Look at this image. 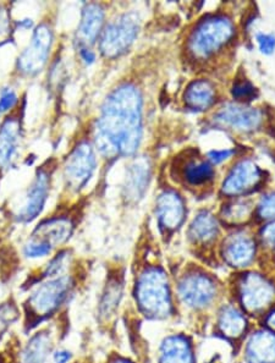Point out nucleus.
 Here are the masks:
<instances>
[{
	"label": "nucleus",
	"instance_id": "nucleus-1",
	"mask_svg": "<svg viewBox=\"0 0 275 363\" xmlns=\"http://www.w3.org/2000/svg\"><path fill=\"white\" fill-rule=\"evenodd\" d=\"M142 138V97L134 85H121L108 96L94 129V143L106 158L129 157Z\"/></svg>",
	"mask_w": 275,
	"mask_h": 363
},
{
	"label": "nucleus",
	"instance_id": "nucleus-2",
	"mask_svg": "<svg viewBox=\"0 0 275 363\" xmlns=\"http://www.w3.org/2000/svg\"><path fill=\"white\" fill-rule=\"evenodd\" d=\"M135 296L140 310L150 318H167L173 308L168 276L160 268L150 266L141 273Z\"/></svg>",
	"mask_w": 275,
	"mask_h": 363
},
{
	"label": "nucleus",
	"instance_id": "nucleus-3",
	"mask_svg": "<svg viewBox=\"0 0 275 363\" xmlns=\"http://www.w3.org/2000/svg\"><path fill=\"white\" fill-rule=\"evenodd\" d=\"M235 27L225 16H209L193 29L188 50L195 60H207L232 42Z\"/></svg>",
	"mask_w": 275,
	"mask_h": 363
},
{
	"label": "nucleus",
	"instance_id": "nucleus-4",
	"mask_svg": "<svg viewBox=\"0 0 275 363\" xmlns=\"http://www.w3.org/2000/svg\"><path fill=\"white\" fill-rule=\"evenodd\" d=\"M73 289L71 276L49 278L32 291L26 302V307L32 318H36L37 322L45 320L58 312L59 308L68 301Z\"/></svg>",
	"mask_w": 275,
	"mask_h": 363
},
{
	"label": "nucleus",
	"instance_id": "nucleus-5",
	"mask_svg": "<svg viewBox=\"0 0 275 363\" xmlns=\"http://www.w3.org/2000/svg\"><path fill=\"white\" fill-rule=\"evenodd\" d=\"M73 225L66 218H53L39 224L27 243L24 245V255L29 258L48 256L54 247L68 241L73 234Z\"/></svg>",
	"mask_w": 275,
	"mask_h": 363
},
{
	"label": "nucleus",
	"instance_id": "nucleus-6",
	"mask_svg": "<svg viewBox=\"0 0 275 363\" xmlns=\"http://www.w3.org/2000/svg\"><path fill=\"white\" fill-rule=\"evenodd\" d=\"M140 31V19L134 13L120 15L101 31L99 48L106 58H116L125 53L135 42Z\"/></svg>",
	"mask_w": 275,
	"mask_h": 363
},
{
	"label": "nucleus",
	"instance_id": "nucleus-7",
	"mask_svg": "<svg viewBox=\"0 0 275 363\" xmlns=\"http://www.w3.org/2000/svg\"><path fill=\"white\" fill-rule=\"evenodd\" d=\"M237 287L242 308L252 315L266 310L274 300V285L261 274H244L237 281Z\"/></svg>",
	"mask_w": 275,
	"mask_h": 363
},
{
	"label": "nucleus",
	"instance_id": "nucleus-8",
	"mask_svg": "<svg viewBox=\"0 0 275 363\" xmlns=\"http://www.w3.org/2000/svg\"><path fill=\"white\" fill-rule=\"evenodd\" d=\"M179 296L185 305L202 310L209 305L217 296V285L211 276L201 271H191L179 283Z\"/></svg>",
	"mask_w": 275,
	"mask_h": 363
},
{
	"label": "nucleus",
	"instance_id": "nucleus-9",
	"mask_svg": "<svg viewBox=\"0 0 275 363\" xmlns=\"http://www.w3.org/2000/svg\"><path fill=\"white\" fill-rule=\"evenodd\" d=\"M97 159L94 150L87 142H81L69 155L64 168V176L70 189H83L91 179L96 169Z\"/></svg>",
	"mask_w": 275,
	"mask_h": 363
},
{
	"label": "nucleus",
	"instance_id": "nucleus-10",
	"mask_svg": "<svg viewBox=\"0 0 275 363\" xmlns=\"http://www.w3.org/2000/svg\"><path fill=\"white\" fill-rule=\"evenodd\" d=\"M53 44V32L48 24H41L34 31L29 47L19 58V69L26 75L38 73L47 64L49 52Z\"/></svg>",
	"mask_w": 275,
	"mask_h": 363
},
{
	"label": "nucleus",
	"instance_id": "nucleus-11",
	"mask_svg": "<svg viewBox=\"0 0 275 363\" xmlns=\"http://www.w3.org/2000/svg\"><path fill=\"white\" fill-rule=\"evenodd\" d=\"M262 171L258 165L250 159L239 162L227 174L222 186V192L227 196H241L256 189L261 183Z\"/></svg>",
	"mask_w": 275,
	"mask_h": 363
},
{
	"label": "nucleus",
	"instance_id": "nucleus-12",
	"mask_svg": "<svg viewBox=\"0 0 275 363\" xmlns=\"http://www.w3.org/2000/svg\"><path fill=\"white\" fill-rule=\"evenodd\" d=\"M218 124L235 130L251 132L260 127L262 114L258 109L246 107L241 104H227L214 115Z\"/></svg>",
	"mask_w": 275,
	"mask_h": 363
},
{
	"label": "nucleus",
	"instance_id": "nucleus-13",
	"mask_svg": "<svg viewBox=\"0 0 275 363\" xmlns=\"http://www.w3.org/2000/svg\"><path fill=\"white\" fill-rule=\"evenodd\" d=\"M157 217L163 230L173 233L183 225L186 217L183 199L175 191H164L157 199Z\"/></svg>",
	"mask_w": 275,
	"mask_h": 363
},
{
	"label": "nucleus",
	"instance_id": "nucleus-14",
	"mask_svg": "<svg viewBox=\"0 0 275 363\" xmlns=\"http://www.w3.org/2000/svg\"><path fill=\"white\" fill-rule=\"evenodd\" d=\"M256 255V242L245 234H237L227 239L223 247V257L234 268H245L251 264Z\"/></svg>",
	"mask_w": 275,
	"mask_h": 363
},
{
	"label": "nucleus",
	"instance_id": "nucleus-15",
	"mask_svg": "<svg viewBox=\"0 0 275 363\" xmlns=\"http://www.w3.org/2000/svg\"><path fill=\"white\" fill-rule=\"evenodd\" d=\"M48 171L41 170L37 173V176L31 185L26 199L24 208L20 212L19 219L21 222H31L37 218L41 212L43 211L44 204L47 202L49 192Z\"/></svg>",
	"mask_w": 275,
	"mask_h": 363
},
{
	"label": "nucleus",
	"instance_id": "nucleus-16",
	"mask_svg": "<svg viewBox=\"0 0 275 363\" xmlns=\"http://www.w3.org/2000/svg\"><path fill=\"white\" fill-rule=\"evenodd\" d=\"M150 165L145 158L136 159L129 166L125 181V197L131 202L140 201L150 184Z\"/></svg>",
	"mask_w": 275,
	"mask_h": 363
},
{
	"label": "nucleus",
	"instance_id": "nucleus-17",
	"mask_svg": "<svg viewBox=\"0 0 275 363\" xmlns=\"http://www.w3.org/2000/svg\"><path fill=\"white\" fill-rule=\"evenodd\" d=\"M104 24V10L99 4H88L83 11L78 26V38L81 47H88L96 42Z\"/></svg>",
	"mask_w": 275,
	"mask_h": 363
},
{
	"label": "nucleus",
	"instance_id": "nucleus-18",
	"mask_svg": "<svg viewBox=\"0 0 275 363\" xmlns=\"http://www.w3.org/2000/svg\"><path fill=\"white\" fill-rule=\"evenodd\" d=\"M250 363H275V333L260 330L252 335L246 345Z\"/></svg>",
	"mask_w": 275,
	"mask_h": 363
},
{
	"label": "nucleus",
	"instance_id": "nucleus-19",
	"mask_svg": "<svg viewBox=\"0 0 275 363\" xmlns=\"http://www.w3.org/2000/svg\"><path fill=\"white\" fill-rule=\"evenodd\" d=\"M183 101L190 109L203 112L216 102V90L207 80H196L188 85Z\"/></svg>",
	"mask_w": 275,
	"mask_h": 363
},
{
	"label": "nucleus",
	"instance_id": "nucleus-20",
	"mask_svg": "<svg viewBox=\"0 0 275 363\" xmlns=\"http://www.w3.org/2000/svg\"><path fill=\"white\" fill-rule=\"evenodd\" d=\"M160 363H195L192 346L181 335L167 338L160 348Z\"/></svg>",
	"mask_w": 275,
	"mask_h": 363
},
{
	"label": "nucleus",
	"instance_id": "nucleus-21",
	"mask_svg": "<svg viewBox=\"0 0 275 363\" xmlns=\"http://www.w3.org/2000/svg\"><path fill=\"white\" fill-rule=\"evenodd\" d=\"M218 328L227 339H240L247 329L246 317L237 307L225 306L218 318Z\"/></svg>",
	"mask_w": 275,
	"mask_h": 363
},
{
	"label": "nucleus",
	"instance_id": "nucleus-22",
	"mask_svg": "<svg viewBox=\"0 0 275 363\" xmlns=\"http://www.w3.org/2000/svg\"><path fill=\"white\" fill-rule=\"evenodd\" d=\"M21 136L20 121L15 118H9L0 129V166L3 168L13 159L17 150Z\"/></svg>",
	"mask_w": 275,
	"mask_h": 363
},
{
	"label": "nucleus",
	"instance_id": "nucleus-23",
	"mask_svg": "<svg viewBox=\"0 0 275 363\" xmlns=\"http://www.w3.org/2000/svg\"><path fill=\"white\" fill-rule=\"evenodd\" d=\"M52 336L48 332H39L27 341L22 350V363H44L52 353Z\"/></svg>",
	"mask_w": 275,
	"mask_h": 363
},
{
	"label": "nucleus",
	"instance_id": "nucleus-24",
	"mask_svg": "<svg viewBox=\"0 0 275 363\" xmlns=\"http://www.w3.org/2000/svg\"><path fill=\"white\" fill-rule=\"evenodd\" d=\"M219 224L209 212H201L193 219L188 229V236L196 243H209L217 238Z\"/></svg>",
	"mask_w": 275,
	"mask_h": 363
},
{
	"label": "nucleus",
	"instance_id": "nucleus-25",
	"mask_svg": "<svg viewBox=\"0 0 275 363\" xmlns=\"http://www.w3.org/2000/svg\"><path fill=\"white\" fill-rule=\"evenodd\" d=\"M183 176L185 181L191 186H201L212 181L214 169L212 164L206 160H190L183 166Z\"/></svg>",
	"mask_w": 275,
	"mask_h": 363
},
{
	"label": "nucleus",
	"instance_id": "nucleus-26",
	"mask_svg": "<svg viewBox=\"0 0 275 363\" xmlns=\"http://www.w3.org/2000/svg\"><path fill=\"white\" fill-rule=\"evenodd\" d=\"M122 297V285L119 280H111L106 286V290L101 295V304H99V313L101 317L108 318L114 313L118 308Z\"/></svg>",
	"mask_w": 275,
	"mask_h": 363
},
{
	"label": "nucleus",
	"instance_id": "nucleus-27",
	"mask_svg": "<svg viewBox=\"0 0 275 363\" xmlns=\"http://www.w3.org/2000/svg\"><path fill=\"white\" fill-rule=\"evenodd\" d=\"M252 207L245 199H237L223 209V219L227 223L237 225L245 223L251 215Z\"/></svg>",
	"mask_w": 275,
	"mask_h": 363
},
{
	"label": "nucleus",
	"instance_id": "nucleus-28",
	"mask_svg": "<svg viewBox=\"0 0 275 363\" xmlns=\"http://www.w3.org/2000/svg\"><path fill=\"white\" fill-rule=\"evenodd\" d=\"M232 97L235 98V101L239 102H250L257 97V90L251 83H248L246 80L237 81L234 83L232 90Z\"/></svg>",
	"mask_w": 275,
	"mask_h": 363
},
{
	"label": "nucleus",
	"instance_id": "nucleus-29",
	"mask_svg": "<svg viewBox=\"0 0 275 363\" xmlns=\"http://www.w3.org/2000/svg\"><path fill=\"white\" fill-rule=\"evenodd\" d=\"M17 318H19V311L14 304L6 302L0 306V338Z\"/></svg>",
	"mask_w": 275,
	"mask_h": 363
},
{
	"label": "nucleus",
	"instance_id": "nucleus-30",
	"mask_svg": "<svg viewBox=\"0 0 275 363\" xmlns=\"http://www.w3.org/2000/svg\"><path fill=\"white\" fill-rule=\"evenodd\" d=\"M68 256V252H62L57 255V257H54L53 259L49 262L48 266H45L43 276L49 279V278H55V276H59V274H62L66 266Z\"/></svg>",
	"mask_w": 275,
	"mask_h": 363
},
{
	"label": "nucleus",
	"instance_id": "nucleus-31",
	"mask_svg": "<svg viewBox=\"0 0 275 363\" xmlns=\"http://www.w3.org/2000/svg\"><path fill=\"white\" fill-rule=\"evenodd\" d=\"M257 214L263 220L275 219V192L263 196L257 207Z\"/></svg>",
	"mask_w": 275,
	"mask_h": 363
},
{
	"label": "nucleus",
	"instance_id": "nucleus-32",
	"mask_svg": "<svg viewBox=\"0 0 275 363\" xmlns=\"http://www.w3.org/2000/svg\"><path fill=\"white\" fill-rule=\"evenodd\" d=\"M257 43L262 53L271 55L275 50V36L268 34H257Z\"/></svg>",
	"mask_w": 275,
	"mask_h": 363
},
{
	"label": "nucleus",
	"instance_id": "nucleus-33",
	"mask_svg": "<svg viewBox=\"0 0 275 363\" xmlns=\"http://www.w3.org/2000/svg\"><path fill=\"white\" fill-rule=\"evenodd\" d=\"M17 102V97L11 90H4L0 96V112H8L11 108H14Z\"/></svg>",
	"mask_w": 275,
	"mask_h": 363
},
{
	"label": "nucleus",
	"instance_id": "nucleus-34",
	"mask_svg": "<svg viewBox=\"0 0 275 363\" xmlns=\"http://www.w3.org/2000/svg\"><path fill=\"white\" fill-rule=\"evenodd\" d=\"M261 238L266 246L275 248V220L262 229Z\"/></svg>",
	"mask_w": 275,
	"mask_h": 363
},
{
	"label": "nucleus",
	"instance_id": "nucleus-35",
	"mask_svg": "<svg viewBox=\"0 0 275 363\" xmlns=\"http://www.w3.org/2000/svg\"><path fill=\"white\" fill-rule=\"evenodd\" d=\"M232 153V150H211L207 155L208 160L211 164H220L224 160L229 159Z\"/></svg>",
	"mask_w": 275,
	"mask_h": 363
},
{
	"label": "nucleus",
	"instance_id": "nucleus-36",
	"mask_svg": "<svg viewBox=\"0 0 275 363\" xmlns=\"http://www.w3.org/2000/svg\"><path fill=\"white\" fill-rule=\"evenodd\" d=\"M10 19L6 10L0 9V38L9 34Z\"/></svg>",
	"mask_w": 275,
	"mask_h": 363
},
{
	"label": "nucleus",
	"instance_id": "nucleus-37",
	"mask_svg": "<svg viewBox=\"0 0 275 363\" xmlns=\"http://www.w3.org/2000/svg\"><path fill=\"white\" fill-rule=\"evenodd\" d=\"M73 359V354L68 350H58L53 355L54 363H69Z\"/></svg>",
	"mask_w": 275,
	"mask_h": 363
},
{
	"label": "nucleus",
	"instance_id": "nucleus-38",
	"mask_svg": "<svg viewBox=\"0 0 275 363\" xmlns=\"http://www.w3.org/2000/svg\"><path fill=\"white\" fill-rule=\"evenodd\" d=\"M81 57H83V60L87 64H92L96 60V55L88 48L81 49Z\"/></svg>",
	"mask_w": 275,
	"mask_h": 363
},
{
	"label": "nucleus",
	"instance_id": "nucleus-39",
	"mask_svg": "<svg viewBox=\"0 0 275 363\" xmlns=\"http://www.w3.org/2000/svg\"><path fill=\"white\" fill-rule=\"evenodd\" d=\"M267 325L271 328L272 332H275V310L272 312L271 315L267 317Z\"/></svg>",
	"mask_w": 275,
	"mask_h": 363
},
{
	"label": "nucleus",
	"instance_id": "nucleus-40",
	"mask_svg": "<svg viewBox=\"0 0 275 363\" xmlns=\"http://www.w3.org/2000/svg\"><path fill=\"white\" fill-rule=\"evenodd\" d=\"M113 363H131L129 362V361H126V360H116V361H114Z\"/></svg>",
	"mask_w": 275,
	"mask_h": 363
},
{
	"label": "nucleus",
	"instance_id": "nucleus-41",
	"mask_svg": "<svg viewBox=\"0 0 275 363\" xmlns=\"http://www.w3.org/2000/svg\"><path fill=\"white\" fill-rule=\"evenodd\" d=\"M0 363H3V361H1V359H0Z\"/></svg>",
	"mask_w": 275,
	"mask_h": 363
}]
</instances>
